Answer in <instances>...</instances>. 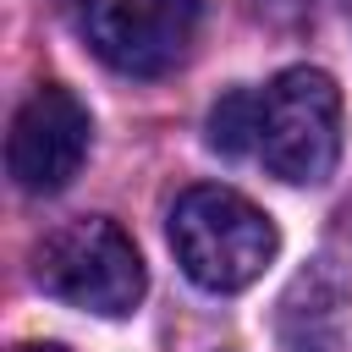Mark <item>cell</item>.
I'll return each mask as SVG.
<instances>
[{
	"instance_id": "6da1fadb",
	"label": "cell",
	"mask_w": 352,
	"mask_h": 352,
	"mask_svg": "<svg viewBox=\"0 0 352 352\" xmlns=\"http://www.w3.org/2000/svg\"><path fill=\"white\" fill-rule=\"evenodd\" d=\"M253 154L270 176L314 187L341 160V88L319 66H292L253 88Z\"/></svg>"
},
{
	"instance_id": "7a4b0ae2",
	"label": "cell",
	"mask_w": 352,
	"mask_h": 352,
	"mask_svg": "<svg viewBox=\"0 0 352 352\" xmlns=\"http://www.w3.org/2000/svg\"><path fill=\"white\" fill-rule=\"evenodd\" d=\"M170 248L192 286L242 292L264 275L280 236L275 220L231 187H187L170 209Z\"/></svg>"
},
{
	"instance_id": "3957f363",
	"label": "cell",
	"mask_w": 352,
	"mask_h": 352,
	"mask_svg": "<svg viewBox=\"0 0 352 352\" xmlns=\"http://www.w3.org/2000/svg\"><path fill=\"white\" fill-rule=\"evenodd\" d=\"M33 280L72 308L121 319L143 297V258L116 220H72L33 248Z\"/></svg>"
},
{
	"instance_id": "277c9868",
	"label": "cell",
	"mask_w": 352,
	"mask_h": 352,
	"mask_svg": "<svg viewBox=\"0 0 352 352\" xmlns=\"http://www.w3.org/2000/svg\"><path fill=\"white\" fill-rule=\"evenodd\" d=\"M204 0H82L88 50L121 77L170 72L198 33Z\"/></svg>"
},
{
	"instance_id": "5b68a950",
	"label": "cell",
	"mask_w": 352,
	"mask_h": 352,
	"mask_svg": "<svg viewBox=\"0 0 352 352\" xmlns=\"http://www.w3.org/2000/svg\"><path fill=\"white\" fill-rule=\"evenodd\" d=\"M88 132H94V121L72 88H60V82L33 88L11 121V138H6V165H11L16 187L22 192H60L82 170Z\"/></svg>"
},
{
	"instance_id": "8992f818",
	"label": "cell",
	"mask_w": 352,
	"mask_h": 352,
	"mask_svg": "<svg viewBox=\"0 0 352 352\" xmlns=\"http://www.w3.org/2000/svg\"><path fill=\"white\" fill-rule=\"evenodd\" d=\"M341 302H346L341 275L324 258L308 264L292 280V292L280 297V341H286V352H336V341H341Z\"/></svg>"
},
{
	"instance_id": "52a82bcc",
	"label": "cell",
	"mask_w": 352,
	"mask_h": 352,
	"mask_svg": "<svg viewBox=\"0 0 352 352\" xmlns=\"http://www.w3.org/2000/svg\"><path fill=\"white\" fill-rule=\"evenodd\" d=\"M209 148L231 160L253 154V88H236L209 110Z\"/></svg>"
},
{
	"instance_id": "ba28073f",
	"label": "cell",
	"mask_w": 352,
	"mask_h": 352,
	"mask_svg": "<svg viewBox=\"0 0 352 352\" xmlns=\"http://www.w3.org/2000/svg\"><path fill=\"white\" fill-rule=\"evenodd\" d=\"M16 352H66V346H55V341H22Z\"/></svg>"
},
{
	"instance_id": "9c48e42d",
	"label": "cell",
	"mask_w": 352,
	"mask_h": 352,
	"mask_svg": "<svg viewBox=\"0 0 352 352\" xmlns=\"http://www.w3.org/2000/svg\"><path fill=\"white\" fill-rule=\"evenodd\" d=\"M346 16H352V0H346Z\"/></svg>"
},
{
	"instance_id": "30bf717a",
	"label": "cell",
	"mask_w": 352,
	"mask_h": 352,
	"mask_svg": "<svg viewBox=\"0 0 352 352\" xmlns=\"http://www.w3.org/2000/svg\"><path fill=\"white\" fill-rule=\"evenodd\" d=\"M77 6H82V0H77Z\"/></svg>"
}]
</instances>
